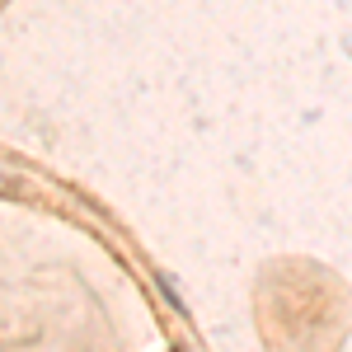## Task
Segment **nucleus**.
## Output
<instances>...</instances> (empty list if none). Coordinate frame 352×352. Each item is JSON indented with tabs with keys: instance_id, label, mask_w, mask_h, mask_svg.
Instances as JSON below:
<instances>
[]
</instances>
